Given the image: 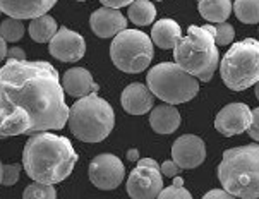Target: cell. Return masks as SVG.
<instances>
[{"label": "cell", "instance_id": "1", "mask_svg": "<svg viewBox=\"0 0 259 199\" xmlns=\"http://www.w3.org/2000/svg\"><path fill=\"white\" fill-rule=\"evenodd\" d=\"M0 108L23 110L33 132L60 131L69 122L64 88L48 62L7 60L0 69Z\"/></svg>", "mask_w": 259, "mask_h": 199}, {"label": "cell", "instance_id": "2", "mask_svg": "<svg viewBox=\"0 0 259 199\" xmlns=\"http://www.w3.org/2000/svg\"><path fill=\"white\" fill-rule=\"evenodd\" d=\"M77 153L64 136L36 132L29 136L23 151V167L33 182L59 184L72 174Z\"/></svg>", "mask_w": 259, "mask_h": 199}, {"label": "cell", "instance_id": "3", "mask_svg": "<svg viewBox=\"0 0 259 199\" xmlns=\"http://www.w3.org/2000/svg\"><path fill=\"white\" fill-rule=\"evenodd\" d=\"M222 187L235 197H259V144L230 148L218 165Z\"/></svg>", "mask_w": 259, "mask_h": 199}, {"label": "cell", "instance_id": "4", "mask_svg": "<svg viewBox=\"0 0 259 199\" xmlns=\"http://www.w3.org/2000/svg\"><path fill=\"white\" fill-rule=\"evenodd\" d=\"M174 59L175 64L191 76L208 83L220 60L218 45L214 42V26H189L187 34L174 48Z\"/></svg>", "mask_w": 259, "mask_h": 199}, {"label": "cell", "instance_id": "5", "mask_svg": "<svg viewBox=\"0 0 259 199\" xmlns=\"http://www.w3.org/2000/svg\"><path fill=\"white\" fill-rule=\"evenodd\" d=\"M69 129L82 143H102L115 126V113L96 93L79 98L69 110Z\"/></svg>", "mask_w": 259, "mask_h": 199}, {"label": "cell", "instance_id": "6", "mask_svg": "<svg viewBox=\"0 0 259 199\" xmlns=\"http://www.w3.org/2000/svg\"><path fill=\"white\" fill-rule=\"evenodd\" d=\"M220 74L227 88L244 91L259 81V42L245 38L234 43L220 64Z\"/></svg>", "mask_w": 259, "mask_h": 199}, {"label": "cell", "instance_id": "7", "mask_svg": "<svg viewBox=\"0 0 259 199\" xmlns=\"http://www.w3.org/2000/svg\"><path fill=\"white\" fill-rule=\"evenodd\" d=\"M148 88L153 96L168 105L191 101L199 91V79L186 72L175 62H161L148 72Z\"/></svg>", "mask_w": 259, "mask_h": 199}, {"label": "cell", "instance_id": "8", "mask_svg": "<svg viewBox=\"0 0 259 199\" xmlns=\"http://www.w3.org/2000/svg\"><path fill=\"white\" fill-rule=\"evenodd\" d=\"M110 57L122 72H143L153 60V39L139 29H124L113 38Z\"/></svg>", "mask_w": 259, "mask_h": 199}, {"label": "cell", "instance_id": "9", "mask_svg": "<svg viewBox=\"0 0 259 199\" xmlns=\"http://www.w3.org/2000/svg\"><path fill=\"white\" fill-rule=\"evenodd\" d=\"M163 189V174L156 160L139 158L127 179V194L133 199H156Z\"/></svg>", "mask_w": 259, "mask_h": 199}, {"label": "cell", "instance_id": "10", "mask_svg": "<svg viewBox=\"0 0 259 199\" xmlns=\"http://www.w3.org/2000/svg\"><path fill=\"white\" fill-rule=\"evenodd\" d=\"M90 180L95 187L102 191H112L120 185L124 180V163L118 160V156L110 153H103L95 156L90 163Z\"/></svg>", "mask_w": 259, "mask_h": 199}, {"label": "cell", "instance_id": "11", "mask_svg": "<svg viewBox=\"0 0 259 199\" xmlns=\"http://www.w3.org/2000/svg\"><path fill=\"white\" fill-rule=\"evenodd\" d=\"M252 122V110L245 103H230L225 105L220 112H218L217 118H214V129L220 134L227 136H237L242 132L249 131Z\"/></svg>", "mask_w": 259, "mask_h": 199}, {"label": "cell", "instance_id": "12", "mask_svg": "<svg viewBox=\"0 0 259 199\" xmlns=\"http://www.w3.org/2000/svg\"><path fill=\"white\" fill-rule=\"evenodd\" d=\"M86 42L76 31L60 26L59 31L50 42V54L57 60L62 62H77L84 57Z\"/></svg>", "mask_w": 259, "mask_h": 199}, {"label": "cell", "instance_id": "13", "mask_svg": "<svg viewBox=\"0 0 259 199\" xmlns=\"http://www.w3.org/2000/svg\"><path fill=\"white\" fill-rule=\"evenodd\" d=\"M206 158V146L199 136L184 134L172 144V160L181 169H196Z\"/></svg>", "mask_w": 259, "mask_h": 199}, {"label": "cell", "instance_id": "14", "mask_svg": "<svg viewBox=\"0 0 259 199\" xmlns=\"http://www.w3.org/2000/svg\"><path fill=\"white\" fill-rule=\"evenodd\" d=\"M90 26L100 38H115L118 33L127 29V19L118 9L102 7L90 17Z\"/></svg>", "mask_w": 259, "mask_h": 199}, {"label": "cell", "instance_id": "15", "mask_svg": "<svg viewBox=\"0 0 259 199\" xmlns=\"http://www.w3.org/2000/svg\"><path fill=\"white\" fill-rule=\"evenodd\" d=\"M57 0H0V11L14 19H36L45 16Z\"/></svg>", "mask_w": 259, "mask_h": 199}, {"label": "cell", "instance_id": "16", "mask_svg": "<svg viewBox=\"0 0 259 199\" xmlns=\"http://www.w3.org/2000/svg\"><path fill=\"white\" fill-rule=\"evenodd\" d=\"M62 88L67 95L76 96V98H84V96H90L91 93L100 90L98 85L93 81L90 70L82 67H72L65 70L62 76Z\"/></svg>", "mask_w": 259, "mask_h": 199}, {"label": "cell", "instance_id": "17", "mask_svg": "<svg viewBox=\"0 0 259 199\" xmlns=\"http://www.w3.org/2000/svg\"><path fill=\"white\" fill-rule=\"evenodd\" d=\"M122 107L131 115H144L153 108V93L141 83H133L120 96Z\"/></svg>", "mask_w": 259, "mask_h": 199}, {"label": "cell", "instance_id": "18", "mask_svg": "<svg viewBox=\"0 0 259 199\" xmlns=\"http://www.w3.org/2000/svg\"><path fill=\"white\" fill-rule=\"evenodd\" d=\"M149 126L158 134H172L181 126V113L174 105H158L149 113Z\"/></svg>", "mask_w": 259, "mask_h": 199}, {"label": "cell", "instance_id": "19", "mask_svg": "<svg viewBox=\"0 0 259 199\" xmlns=\"http://www.w3.org/2000/svg\"><path fill=\"white\" fill-rule=\"evenodd\" d=\"M151 39L156 47L163 50H172L182 39V29L174 19H160L151 29Z\"/></svg>", "mask_w": 259, "mask_h": 199}, {"label": "cell", "instance_id": "20", "mask_svg": "<svg viewBox=\"0 0 259 199\" xmlns=\"http://www.w3.org/2000/svg\"><path fill=\"white\" fill-rule=\"evenodd\" d=\"M199 14L209 23H225L228 16L232 14L234 7H232L230 0H199L197 2Z\"/></svg>", "mask_w": 259, "mask_h": 199}, {"label": "cell", "instance_id": "21", "mask_svg": "<svg viewBox=\"0 0 259 199\" xmlns=\"http://www.w3.org/2000/svg\"><path fill=\"white\" fill-rule=\"evenodd\" d=\"M29 36H31L36 43H47V42H52V38L57 34L59 31V26H57V21L54 19L52 16H41V17H36L29 23Z\"/></svg>", "mask_w": 259, "mask_h": 199}, {"label": "cell", "instance_id": "22", "mask_svg": "<svg viewBox=\"0 0 259 199\" xmlns=\"http://www.w3.org/2000/svg\"><path fill=\"white\" fill-rule=\"evenodd\" d=\"M156 9L149 0H136L129 6V19L136 26H148L155 21Z\"/></svg>", "mask_w": 259, "mask_h": 199}, {"label": "cell", "instance_id": "23", "mask_svg": "<svg viewBox=\"0 0 259 199\" xmlns=\"http://www.w3.org/2000/svg\"><path fill=\"white\" fill-rule=\"evenodd\" d=\"M234 12L244 24L259 23V0H235Z\"/></svg>", "mask_w": 259, "mask_h": 199}, {"label": "cell", "instance_id": "24", "mask_svg": "<svg viewBox=\"0 0 259 199\" xmlns=\"http://www.w3.org/2000/svg\"><path fill=\"white\" fill-rule=\"evenodd\" d=\"M0 36H2L6 42H19L21 38L24 36V26L19 19H14V17H7L2 24H0Z\"/></svg>", "mask_w": 259, "mask_h": 199}, {"label": "cell", "instance_id": "25", "mask_svg": "<svg viewBox=\"0 0 259 199\" xmlns=\"http://www.w3.org/2000/svg\"><path fill=\"white\" fill-rule=\"evenodd\" d=\"M57 191L54 185L50 184H41V182H33L24 189L23 199H55Z\"/></svg>", "mask_w": 259, "mask_h": 199}, {"label": "cell", "instance_id": "26", "mask_svg": "<svg viewBox=\"0 0 259 199\" xmlns=\"http://www.w3.org/2000/svg\"><path fill=\"white\" fill-rule=\"evenodd\" d=\"M156 199H192V196L184 187V180L177 175L175 177V182L170 187H165Z\"/></svg>", "mask_w": 259, "mask_h": 199}, {"label": "cell", "instance_id": "27", "mask_svg": "<svg viewBox=\"0 0 259 199\" xmlns=\"http://www.w3.org/2000/svg\"><path fill=\"white\" fill-rule=\"evenodd\" d=\"M234 36H235L234 26H230L228 23H220L214 26V42H217V45L225 47L228 43H232Z\"/></svg>", "mask_w": 259, "mask_h": 199}, {"label": "cell", "instance_id": "28", "mask_svg": "<svg viewBox=\"0 0 259 199\" xmlns=\"http://www.w3.org/2000/svg\"><path fill=\"white\" fill-rule=\"evenodd\" d=\"M21 174V165L19 163H11V165H4V174H2V184L4 185H14L19 180Z\"/></svg>", "mask_w": 259, "mask_h": 199}, {"label": "cell", "instance_id": "29", "mask_svg": "<svg viewBox=\"0 0 259 199\" xmlns=\"http://www.w3.org/2000/svg\"><path fill=\"white\" fill-rule=\"evenodd\" d=\"M181 170H182V169H181V167H179L174 160H166V162H163V163L160 165V172H161V174L166 175V177H174V179H175V177H177L179 174H181Z\"/></svg>", "mask_w": 259, "mask_h": 199}, {"label": "cell", "instance_id": "30", "mask_svg": "<svg viewBox=\"0 0 259 199\" xmlns=\"http://www.w3.org/2000/svg\"><path fill=\"white\" fill-rule=\"evenodd\" d=\"M247 132L254 141H259V107L252 110V122Z\"/></svg>", "mask_w": 259, "mask_h": 199}, {"label": "cell", "instance_id": "31", "mask_svg": "<svg viewBox=\"0 0 259 199\" xmlns=\"http://www.w3.org/2000/svg\"><path fill=\"white\" fill-rule=\"evenodd\" d=\"M203 199H237V197L232 196L230 192H227L225 189H213V191L206 192Z\"/></svg>", "mask_w": 259, "mask_h": 199}, {"label": "cell", "instance_id": "32", "mask_svg": "<svg viewBox=\"0 0 259 199\" xmlns=\"http://www.w3.org/2000/svg\"><path fill=\"white\" fill-rule=\"evenodd\" d=\"M105 7H110V9H120L125 6H131L136 0H100Z\"/></svg>", "mask_w": 259, "mask_h": 199}, {"label": "cell", "instance_id": "33", "mask_svg": "<svg viewBox=\"0 0 259 199\" xmlns=\"http://www.w3.org/2000/svg\"><path fill=\"white\" fill-rule=\"evenodd\" d=\"M7 60H26V54L23 48H9L7 52Z\"/></svg>", "mask_w": 259, "mask_h": 199}, {"label": "cell", "instance_id": "34", "mask_svg": "<svg viewBox=\"0 0 259 199\" xmlns=\"http://www.w3.org/2000/svg\"><path fill=\"white\" fill-rule=\"evenodd\" d=\"M7 52H9L7 42L2 36H0V62H2L4 59H7Z\"/></svg>", "mask_w": 259, "mask_h": 199}, {"label": "cell", "instance_id": "35", "mask_svg": "<svg viewBox=\"0 0 259 199\" xmlns=\"http://www.w3.org/2000/svg\"><path fill=\"white\" fill-rule=\"evenodd\" d=\"M127 158H129V160H139V154L136 149H133V151H127Z\"/></svg>", "mask_w": 259, "mask_h": 199}, {"label": "cell", "instance_id": "36", "mask_svg": "<svg viewBox=\"0 0 259 199\" xmlns=\"http://www.w3.org/2000/svg\"><path fill=\"white\" fill-rule=\"evenodd\" d=\"M2 174H4V165H2V162H0V185H2Z\"/></svg>", "mask_w": 259, "mask_h": 199}, {"label": "cell", "instance_id": "37", "mask_svg": "<svg viewBox=\"0 0 259 199\" xmlns=\"http://www.w3.org/2000/svg\"><path fill=\"white\" fill-rule=\"evenodd\" d=\"M254 93H256V98L259 100V81L256 83V90H254Z\"/></svg>", "mask_w": 259, "mask_h": 199}, {"label": "cell", "instance_id": "38", "mask_svg": "<svg viewBox=\"0 0 259 199\" xmlns=\"http://www.w3.org/2000/svg\"><path fill=\"white\" fill-rule=\"evenodd\" d=\"M77 2H84V0H77Z\"/></svg>", "mask_w": 259, "mask_h": 199}, {"label": "cell", "instance_id": "39", "mask_svg": "<svg viewBox=\"0 0 259 199\" xmlns=\"http://www.w3.org/2000/svg\"><path fill=\"white\" fill-rule=\"evenodd\" d=\"M0 14H2V11H0Z\"/></svg>", "mask_w": 259, "mask_h": 199}, {"label": "cell", "instance_id": "40", "mask_svg": "<svg viewBox=\"0 0 259 199\" xmlns=\"http://www.w3.org/2000/svg\"><path fill=\"white\" fill-rule=\"evenodd\" d=\"M156 2H160V0H156Z\"/></svg>", "mask_w": 259, "mask_h": 199}]
</instances>
